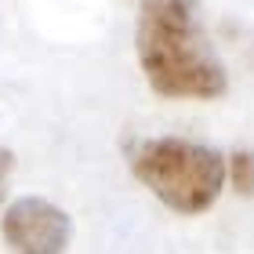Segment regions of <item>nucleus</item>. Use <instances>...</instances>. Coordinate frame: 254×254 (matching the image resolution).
Here are the masks:
<instances>
[{"label":"nucleus","mask_w":254,"mask_h":254,"mask_svg":"<svg viewBox=\"0 0 254 254\" xmlns=\"http://www.w3.org/2000/svg\"><path fill=\"white\" fill-rule=\"evenodd\" d=\"M134 55L153 95L171 102H214L229 91L225 62L203 29L200 0H142Z\"/></svg>","instance_id":"nucleus-1"},{"label":"nucleus","mask_w":254,"mask_h":254,"mask_svg":"<svg viewBox=\"0 0 254 254\" xmlns=\"http://www.w3.org/2000/svg\"><path fill=\"white\" fill-rule=\"evenodd\" d=\"M225 167H229L233 189L247 200H254V149H233L225 156Z\"/></svg>","instance_id":"nucleus-4"},{"label":"nucleus","mask_w":254,"mask_h":254,"mask_svg":"<svg viewBox=\"0 0 254 254\" xmlns=\"http://www.w3.org/2000/svg\"><path fill=\"white\" fill-rule=\"evenodd\" d=\"M11 254H62L73 240V218L44 196H18L0 218Z\"/></svg>","instance_id":"nucleus-3"},{"label":"nucleus","mask_w":254,"mask_h":254,"mask_svg":"<svg viewBox=\"0 0 254 254\" xmlns=\"http://www.w3.org/2000/svg\"><path fill=\"white\" fill-rule=\"evenodd\" d=\"M11 167H15V153L0 145V203H4V192H7V182H11Z\"/></svg>","instance_id":"nucleus-5"},{"label":"nucleus","mask_w":254,"mask_h":254,"mask_svg":"<svg viewBox=\"0 0 254 254\" xmlns=\"http://www.w3.org/2000/svg\"><path fill=\"white\" fill-rule=\"evenodd\" d=\"M131 175L175 214H207L218 203L229 167L214 145L189 142V138H142L127 149Z\"/></svg>","instance_id":"nucleus-2"}]
</instances>
